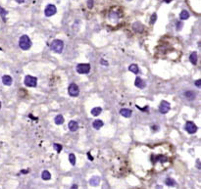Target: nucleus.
I'll use <instances>...</instances> for the list:
<instances>
[{"label":"nucleus","mask_w":201,"mask_h":189,"mask_svg":"<svg viewBox=\"0 0 201 189\" xmlns=\"http://www.w3.org/2000/svg\"><path fill=\"white\" fill-rule=\"evenodd\" d=\"M19 46L23 50H29L31 46V41L28 35H22L19 39Z\"/></svg>","instance_id":"obj_1"},{"label":"nucleus","mask_w":201,"mask_h":189,"mask_svg":"<svg viewBox=\"0 0 201 189\" xmlns=\"http://www.w3.org/2000/svg\"><path fill=\"white\" fill-rule=\"evenodd\" d=\"M64 48V42L60 39H55L51 42L50 44V49L55 53H61Z\"/></svg>","instance_id":"obj_2"},{"label":"nucleus","mask_w":201,"mask_h":189,"mask_svg":"<svg viewBox=\"0 0 201 189\" xmlns=\"http://www.w3.org/2000/svg\"><path fill=\"white\" fill-rule=\"evenodd\" d=\"M77 72L81 74H86L90 72V65L87 63L78 64L77 66Z\"/></svg>","instance_id":"obj_3"},{"label":"nucleus","mask_w":201,"mask_h":189,"mask_svg":"<svg viewBox=\"0 0 201 189\" xmlns=\"http://www.w3.org/2000/svg\"><path fill=\"white\" fill-rule=\"evenodd\" d=\"M24 83L28 87H35L37 84V78L33 77V75H27L25 78Z\"/></svg>","instance_id":"obj_4"},{"label":"nucleus","mask_w":201,"mask_h":189,"mask_svg":"<svg viewBox=\"0 0 201 189\" xmlns=\"http://www.w3.org/2000/svg\"><path fill=\"white\" fill-rule=\"evenodd\" d=\"M68 92L70 94V96L72 97H77L80 94V89H78V86L76 84V83H71L69 87H68Z\"/></svg>","instance_id":"obj_5"},{"label":"nucleus","mask_w":201,"mask_h":189,"mask_svg":"<svg viewBox=\"0 0 201 189\" xmlns=\"http://www.w3.org/2000/svg\"><path fill=\"white\" fill-rule=\"evenodd\" d=\"M184 129L188 132L189 134H193L197 131V126L196 125L192 122H186V126H184Z\"/></svg>","instance_id":"obj_6"},{"label":"nucleus","mask_w":201,"mask_h":189,"mask_svg":"<svg viewBox=\"0 0 201 189\" xmlns=\"http://www.w3.org/2000/svg\"><path fill=\"white\" fill-rule=\"evenodd\" d=\"M171 109V106H170V103L167 102V101H161L160 105H159V112L161 114H167L168 112L170 111Z\"/></svg>","instance_id":"obj_7"},{"label":"nucleus","mask_w":201,"mask_h":189,"mask_svg":"<svg viewBox=\"0 0 201 189\" xmlns=\"http://www.w3.org/2000/svg\"><path fill=\"white\" fill-rule=\"evenodd\" d=\"M56 12H57V9H56L55 6H54L53 4H49V5H47L46 8H45L44 14L46 17H51V16L55 15Z\"/></svg>","instance_id":"obj_8"},{"label":"nucleus","mask_w":201,"mask_h":189,"mask_svg":"<svg viewBox=\"0 0 201 189\" xmlns=\"http://www.w3.org/2000/svg\"><path fill=\"white\" fill-rule=\"evenodd\" d=\"M133 30L135 31V33H143V30H144V26H143V25H142L141 23H139V22H135L133 25Z\"/></svg>","instance_id":"obj_9"},{"label":"nucleus","mask_w":201,"mask_h":189,"mask_svg":"<svg viewBox=\"0 0 201 189\" xmlns=\"http://www.w3.org/2000/svg\"><path fill=\"white\" fill-rule=\"evenodd\" d=\"M68 126H69V129L73 131V132H75V131H77L78 129V123L76 121H71V122H69Z\"/></svg>","instance_id":"obj_10"},{"label":"nucleus","mask_w":201,"mask_h":189,"mask_svg":"<svg viewBox=\"0 0 201 189\" xmlns=\"http://www.w3.org/2000/svg\"><path fill=\"white\" fill-rule=\"evenodd\" d=\"M120 114L123 116V117H125V118H130V116H131V114H133V112H131V110H130V109L123 108V109L120 110Z\"/></svg>","instance_id":"obj_11"},{"label":"nucleus","mask_w":201,"mask_h":189,"mask_svg":"<svg viewBox=\"0 0 201 189\" xmlns=\"http://www.w3.org/2000/svg\"><path fill=\"white\" fill-rule=\"evenodd\" d=\"M12 82H13V79L10 75H3L2 77V82H3L4 85H7V86H10L12 84Z\"/></svg>","instance_id":"obj_12"},{"label":"nucleus","mask_w":201,"mask_h":189,"mask_svg":"<svg viewBox=\"0 0 201 189\" xmlns=\"http://www.w3.org/2000/svg\"><path fill=\"white\" fill-rule=\"evenodd\" d=\"M134 85L138 87V88H144L145 86V82H143V79L140 78H135V82H134Z\"/></svg>","instance_id":"obj_13"},{"label":"nucleus","mask_w":201,"mask_h":189,"mask_svg":"<svg viewBox=\"0 0 201 189\" xmlns=\"http://www.w3.org/2000/svg\"><path fill=\"white\" fill-rule=\"evenodd\" d=\"M99 183H100V177L98 176H92L89 179V184L91 186H97Z\"/></svg>","instance_id":"obj_14"},{"label":"nucleus","mask_w":201,"mask_h":189,"mask_svg":"<svg viewBox=\"0 0 201 189\" xmlns=\"http://www.w3.org/2000/svg\"><path fill=\"white\" fill-rule=\"evenodd\" d=\"M103 126H104V123H103V122L101 120H95L92 123V126L95 129H100Z\"/></svg>","instance_id":"obj_15"},{"label":"nucleus","mask_w":201,"mask_h":189,"mask_svg":"<svg viewBox=\"0 0 201 189\" xmlns=\"http://www.w3.org/2000/svg\"><path fill=\"white\" fill-rule=\"evenodd\" d=\"M197 60H198L197 53L196 52H192L189 56V61L192 63V65H196L197 64Z\"/></svg>","instance_id":"obj_16"},{"label":"nucleus","mask_w":201,"mask_h":189,"mask_svg":"<svg viewBox=\"0 0 201 189\" xmlns=\"http://www.w3.org/2000/svg\"><path fill=\"white\" fill-rule=\"evenodd\" d=\"M41 178L43 180H49L51 178V174L48 171H43L41 172Z\"/></svg>","instance_id":"obj_17"},{"label":"nucleus","mask_w":201,"mask_h":189,"mask_svg":"<svg viewBox=\"0 0 201 189\" xmlns=\"http://www.w3.org/2000/svg\"><path fill=\"white\" fill-rule=\"evenodd\" d=\"M184 96H186V98H187L188 100H193L194 98H195V92H193V91H186V92H184Z\"/></svg>","instance_id":"obj_18"},{"label":"nucleus","mask_w":201,"mask_h":189,"mask_svg":"<svg viewBox=\"0 0 201 189\" xmlns=\"http://www.w3.org/2000/svg\"><path fill=\"white\" fill-rule=\"evenodd\" d=\"M101 112H102V109L100 107H95L91 110V115L94 116V117H97V116L100 115Z\"/></svg>","instance_id":"obj_19"},{"label":"nucleus","mask_w":201,"mask_h":189,"mask_svg":"<svg viewBox=\"0 0 201 189\" xmlns=\"http://www.w3.org/2000/svg\"><path fill=\"white\" fill-rule=\"evenodd\" d=\"M64 121H65V120H64V117L62 115L56 116L55 120H54V122H55L56 125H63Z\"/></svg>","instance_id":"obj_20"},{"label":"nucleus","mask_w":201,"mask_h":189,"mask_svg":"<svg viewBox=\"0 0 201 189\" xmlns=\"http://www.w3.org/2000/svg\"><path fill=\"white\" fill-rule=\"evenodd\" d=\"M129 70H130V72L134 73V74L139 73V69H138L137 65H135V64H131L130 67H129Z\"/></svg>","instance_id":"obj_21"},{"label":"nucleus","mask_w":201,"mask_h":189,"mask_svg":"<svg viewBox=\"0 0 201 189\" xmlns=\"http://www.w3.org/2000/svg\"><path fill=\"white\" fill-rule=\"evenodd\" d=\"M179 17H181V20H187L189 18V13L186 10H183L179 14Z\"/></svg>","instance_id":"obj_22"},{"label":"nucleus","mask_w":201,"mask_h":189,"mask_svg":"<svg viewBox=\"0 0 201 189\" xmlns=\"http://www.w3.org/2000/svg\"><path fill=\"white\" fill-rule=\"evenodd\" d=\"M0 15H1V17H2V20H3V21H6L5 17H6V15H7V11H6L5 9H3L1 6H0Z\"/></svg>","instance_id":"obj_23"},{"label":"nucleus","mask_w":201,"mask_h":189,"mask_svg":"<svg viewBox=\"0 0 201 189\" xmlns=\"http://www.w3.org/2000/svg\"><path fill=\"white\" fill-rule=\"evenodd\" d=\"M165 183H166L168 186H175L176 185L175 180H174V179H172V178H167V179H166V181H165Z\"/></svg>","instance_id":"obj_24"},{"label":"nucleus","mask_w":201,"mask_h":189,"mask_svg":"<svg viewBox=\"0 0 201 189\" xmlns=\"http://www.w3.org/2000/svg\"><path fill=\"white\" fill-rule=\"evenodd\" d=\"M69 161H70V163H71L73 166L76 165V156H75V154H70V155H69Z\"/></svg>","instance_id":"obj_25"},{"label":"nucleus","mask_w":201,"mask_h":189,"mask_svg":"<svg viewBox=\"0 0 201 189\" xmlns=\"http://www.w3.org/2000/svg\"><path fill=\"white\" fill-rule=\"evenodd\" d=\"M53 147H54V149H55L58 153L61 152V150H62V148H63V147H62V145L58 144V143H54V144H53Z\"/></svg>","instance_id":"obj_26"},{"label":"nucleus","mask_w":201,"mask_h":189,"mask_svg":"<svg viewBox=\"0 0 201 189\" xmlns=\"http://www.w3.org/2000/svg\"><path fill=\"white\" fill-rule=\"evenodd\" d=\"M110 19H111V20H115V21H117V20L119 19L118 14H117L116 12H111V13H110Z\"/></svg>","instance_id":"obj_27"},{"label":"nucleus","mask_w":201,"mask_h":189,"mask_svg":"<svg viewBox=\"0 0 201 189\" xmlns=\"http://www.w3.org/2000/svg\"><path fill=\"white\" fill-rule=\"evenodd\" d=\"M156 19H157V15L156 14H153L151 16V19H150V25H153L154 23L156 22Z\"/></svg>","instance_id":"obj_28"},{"label":"nucleus","mask_w":201,"mask_h":189,"mask_svg":"<svg viewBox=\"0 0 201 189\" xmlns=\"http://www.w3.org/2000/svg\"><path fill=\"white\" fill-rule=\"evenodd\" d=\"M183 23L182 22H178L177 23V26H176V29H177V30H181L182 29H183Z\"/></svg>","instance_id":"obj_29"},{"label":"nucleus","mask_w":201,"mask_h":189,"mask_svg":"<svg viewBox=\"0 0 201 189\" xmlns=\"http://www.w3.org/2000/svg\"><path fill=\"white\" fill-rule=\"evenodd\" d=\"M87 7L89 8V9H91L93 7V0H88L87 1Z\"/></svg>","instance_id":"obj_30"},{"label":"nucleus","mask_w":201,"mask_h":189,"mask_svg":"<svg viewBox=\"0 0 201 189\" xmlns=\"http://www.w3.org/2000/svg\"><path fill=\"white\" fill-rule=\"evenodd\" d=\"M195 85H196V87H200V85H201V80L200 79H197V80L195 82Z\"/></svg>","instance_id":"obj_31"},{"label":"nucleus","mask_w":201,"mask_h":189,"mask_svg":"<svg viewBox=\"0 0 201 189\" xmlns=\"http://www.w3.org/2000/svg\"><path fill=\"white\" fill-rule=\"evenodd\" d=\"M101 64L103 65V66H108V62L107 61H105V60H103V59H101Z\"/></svg>","instance_id":"obj_32"},{"label":"nucleus","mask_w":201,"mask_h":189,"mask_svg":"<svg viewBox=\"0 0 201 189\" xmlns=\"http://www.w3.org/2000/svg\"><path fill=\"white\" fill-rule=\"evenodd\" d=\"M29 172V170H23V171H21V174H28Z\"/></svg>","instance_id":"obj_33"},{"label":"nucleus","mask_w":201,"mask_h":189,"mask_svg":"<svg viewBox=\"0 0 201 189\" xmlns=\"http://www.w3.org/2000/svg\"><path fill=\"white\" fill-rule=\"evenodd\" d=\"M87 156H88V160H90V161H93V158H92V156L90 155V153H87Z\"/></svg>","instance_id":"obj_34"},{"label":"nucleus","mask_w":201,"mask_h":189,"mask_svg":"<svg viewBox=\"0 0 201 189\" xmlns=\"http://www.w3.org/2000/svg\"><path fill=\"white\" fill-rule=\"evenodd\" d=\"M16 2L21 4V3H24V2H25V0H16Z\"/></svg>","instance_id":"obj_35"},{"label":"nucleus","mask_w":201,"mask_h":189,"mask_svg":"<svg viewBox=\"0 0 201 189\" xmlns=\"http://www.w3.org/2000/svg\"><path fill=\"white\" fill-rule=\"evenodd\" d=\"M71 189H78V185H77V184H74V185L71 187Z\"/></svg>","instance_id":"obj_36"},{"label":"nucleus","mask_w":201,"mask_h":189,"mask_svg":"<svg viewBox=\"0 0 201 189\" xmlns=\"http://www.w3.org/2000/svg\"><path fill=\"white\" fill-rule=\"evenodd\" d=\"M156 189H163V187H162L161 185H157L156 186Z\"/></svg>","instance_id":"obj_37"},{"label":"nucleus","mask_w":201,"mask_h":189,"mask_svg":"<svg viewBox=\"0 0 201 189\" xmlns=\"http://www.w3.org/2000/svg\"><path fill=\"white\" fill-rule=\"evenodd\" d=\"M164 1H165V2H166V3H170V2H171L172 0H164Z\"/></svg>","instance_id":"obj_38"},{"label":"nucleus","mask_w":201,"mask_h":189,"mask_svg":"<svg viewBox=\"0 0 201 189\" xmlns=\"http://www.w3.org/2000/svg\"><path fill=\"white\" fill-rule=\"evenodd\" d=\"M0 109H1V102H0Z\"/></svg>","instance_id":"obj_39"},{"label":"nucleus","mask_w":201,"mask_h":189,"mask_svg":"<svg viewBox=\"0 0 201 189\" xmlns=\"http://www.w3.org/2000/svg\"><path fill=\"white\" fill-rule=\"evenodd\" d=\"M127 1H131V0H127Z\"/></svg>","instance_id":"obj_40"},{"label":"nucleus","mask_w":201,"mask_h":189,"mask_svg":"<svg viewBox=\"0 0 201 189\" xmlns=\"http://www.w3.org/2000/svg\"><path fill=\"white\" fill-rule=\"evenodd\" d=\"M0 50H1V48H0Z\"/></svg>","instance_id":"obj_41"}]
</instances>
